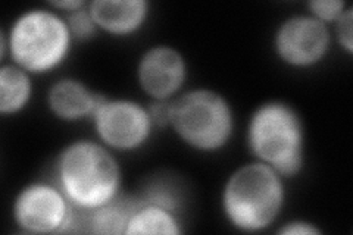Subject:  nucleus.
I'll list each match as a JSON object with an SVG mask.
<instances>
[{
  "label": "nucleus",
  "instance_id": "obj_1",
  "mask_svg": "<svg viewBox=\"0 0 353 235\" xmlns=\"http://www.w3.org/2000/svg\"><path fill=\"white\" fill-rule=\"evenodd\" d=\"M54 176V183L80 212L99 209L121 196L119 162L102 143L79 140L66 145L57 159Z\"/></svg>",
  "mask_w": 353,
  "mask_h": 235
},
{
  "label": "nucleus",
  "instance_id": "obj_2",
  "mask_svg": "<svg viewBox=\"0 0 353 235\" xmlns=\"http://www.w3.org/2000/svg\"><path fill=\"white\" fill-rule=\"evenodd\" d=\"M283 176L261 162L240 166L223 190V212L239 231L259 232L277 221L284 205Z\"/></svg>",
  "mask_w": 353,
  "mask_h": 235
},
{
  "label": "nucleus",
  "instance_id": "obj_3",
  "mask_svg": "<svg viewBox=\"0 0 353 235\" xmlns=\"http://www.w3.org/2000/svg\"><path fill=\"white\" fill-rule=\"evenodd\" d=\"M248 144L258 162L290 178L305 163V127L297 110L281 100H270L253 112L248 125Z\"/></svg>",
  "mask_w": 353,
  "mask_h": 235
},
{
  "label": "nucleus",
  "instance_id": "obj_4",
  "mask_svg": "<svg viewBox=\"0 0 353 235\" xmlns=\"http://www.w3.org/2000/svg\"><path fill=\"white\" fill-rule=\"evenodd\" d=\"M2 59L9 50L12 63L28 74H46L66 59L72 34L68 22L48 9H31L21 14L9 30L2 32Z\"/></svg>",
  "mask_w": 353,
  "mask_h": 235
},
{
  "label": "nucleus",
  "instance_id": "obj_5",
  "mask_svg": "<svg viewBox=\"0 0 353 235\" xmlns=\"http://www.w3.org/2000/svg\"><path fill=\"white\" fill-rule=\"evenodd\" d=\"M170 127L192 149L216 152L233 137V109L223 94L194 88L171 100Z\"/></svg>",
  "mask_w": 353,
  "mask_h": 235
},
{
  "label": "nucleus",
  "instance_id": "obj_6",
  "mask_svg": "<svg viewBox=\"0 0 353 235\" xmlns=\"http://www.w3.org/2000/svg\"><path fill=\"white\" fill-rule=\"evenodd\" d=\"M17 225L31 234H66L75 231L77 209L58 184L31 183L17 194L14 207Z\"/></svg>",
  "mask_w": 353,
  "mask_h": 235
},
{
  "label": "nucleus",
  "instance_id": "obj_7",
  "mask_svg": "<svg viewBox=\"0 0 353 235\" xmlns=\"http://www.w3.org/2000/svg\"><path fill=\"white\" fill-rule=\"evenodd\" d=\"M97 139L110 150L140 149L154 130L148 108L130 99H105L92 116Z\"/></svg>",
  "mask_w": 353,
  "mask_h": 235
},
{
  "label": "nucleus",
  "instance_id": "obj_8",
  "mask_svg": "<svg viewBox=\"0 0 353 235\" xmlns=\"http://www.w3.org/2000/svg\"><path fill=\"white\" fill-rule=\"evenodd\" d=\"M274 49L285 65L311 68L328 53V27L312 15L287 18L275 31Z\"/></svg>",
  "mask_w": 353,
  "mask_h": 235
},
{
  "label": "nucleus",
  "instance_id": "obj_9",
  "mask_svg": "<svg viewBox=\"0 0 353 235\" xmlns=\"http://www.w3.org/2000/svg\"><path fill=\"white\" fill-rule=\"evenodd\" d=\"M187 78L183 54L170 46H153L141 54L137 80L141 90L153 100H171Z\"/></svg>",
  "mask_w": 353,
  "mask_h": 235
},
{
  "label": "nucleus",
  "instance_id": "obj_10",
  "mask_svg": "<svg viewBox=\"0 0 353 235\" xmlns=\"http://www.w3.org/2000/svg\"><path fill=\"white\" fill-rule=\"evenodd\" d=\"M146 0H94L88 10L99 30L112 36H131L137 32L149 17Z\"/></svg>",
  "mask_w": 353,
  "mask_h": 235
},
{
  "label": "nucleus",
  "instance_id": "obj_11",
  "mask_svg": "<svg viewBox=\"0 0 353 235\" xmlns=\"http://www.w3.org/2000/svg\"><path fill=\"white\" fill-rule=\"evenodd\" d=\"M103 99V94L92 92L81 81L62 78L49 88L48 105L57 118L74 122L83 118H92Z\"/></svg>",
  "mask_w": 353,
  "mask_h": 235
},
{
  "label": "nucleus",
  "instance_id": "obj_12",
  "mask_svg": "<svg viewBox=\"0 0 353 235\" xmlns=\"http://www.w3.org/2000/svg\"><path fill=\"white\" fill-rule=\"evenodd\" d=\"M183 232L176 210L154 203L145 197H137V206L127 223L125 235L161 234L179 235Z\"/></svg>",
  "mask_w": 353,
  "mask_h": 235
},
{
  "label": "nucleus",
  "instance_id": "obj_13",
  "mask_svg": "<svg viewBox=\"0 0 353 235\" xmlns=\"http://www.w3.org/2000/svg\"><path fill=\"white\" fill-rule=\"evenodd\" d=\"M32 93L30 74L15 63L0 68V114L15 115L24 109Z\"/></svg>",
  "mask_w": 353,
  "mask_h": 235
},
{
  "label": "nucleus",
  "instance_id": "obj_14",
  "mask_svg": "<svg viewBox=\"0 0 353 235\" xmlns=\"http://www.w3.org/2000/svg\"><path fill=\"white\" fill-rule=\"evenodd\" d=\"M66 22H68L72 39L88 40L94 37V34L99 31L90 10H88V5L70 12L68 18H66Z\"/></svg>",
  "mask_w": 353,
  "mask_h": 235
},
{
  "label": "nucleus",
  "instance_id": "obj_15",
  "mask_svg": "<svg viewBox=\"0 0 353 235\" xmlns=\"http://www.w3.org/2000/svg\"><path fill=\"white\" fill-rule=\"evenodd\" d=\"M347 6L349 5L346 2H341V0H312V2L307 3V8L311 9V15L324 22V24L336 22Z\"/></svg>",
  "mask_w": 353,
  "mask_h": 235
},
{
  "label": "nucleus",
  "instance_id": "obj_16",
  "mask_svg": "<svg viewBox=\"0 0 353 235\" xmlns=\"http://www.w3.org/2000/svg\"><path fill=\"white\" fill-rule=\"evenodd\" d=\"M336 34L340 46L349 54L353 53V9L349 5L336 21Z\"/></svg>",
  "mask_w": 353,
  "mask_h": 235
},
{
  "label": "nucleus",
  "instance_id": "obj_17",
  "mask_svg": "<svg viewBox=\"0 0 353 235\" xmlns=\"http://www.w3.org/2000/svg\"><path fill=\"white\" fill-rule=\"evenodd\" d=\"M279 234L283 235H318L321 234V229L315 227L314 223L306 221H292L287 222L284 227L279 229Z\"/></svg>",
  "mask_w": 353,
  "mask_h": 235
},
{
  "label": "nucleus",
  "instance_id": "obj_18",
  "mask_svg": "<svg viewBox=\"0 0 353 235\" xmlns=\"http://www.w3.org/2000/svg\"><path fill=\"white\" fill-rule=\"evenodd\" d=\"M49 5L57 8V9L68 10V14H70V12H72V10H77V9L85 6L87 3L83 2V0H63V2H50Z\"/></svg>",
  "mask_w": 353,
  "mask_h": 235
}]
</instances>
